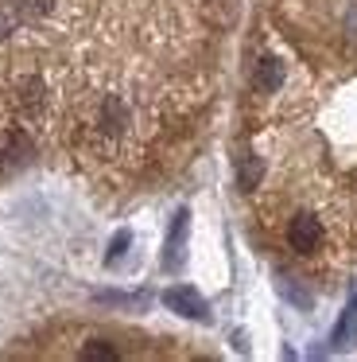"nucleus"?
Instances as JSON below:
<instances>
[{
  "label": "nucleus",
  "mask_w": 357,
  "mask_h": 362,
  "mask_svg": "<svg viewBox=\"0 0 357 362\" xmlns=\"http://www.w3.org/2000/svg\"><path fill=\"white\" fill-rule=\"evenodd\" d=\"M260 175H264V164H260V156H245V160H241V168H237V183H241L245 191L260 187Z\"/></svg>",
  "instance_id": "nucleus-6"
},
{
  "label": "nucleus",
  "mask_w": 357,
  "mask_h": 362,
  "mask_svg": "<svg viewBox=\"0 0 357 362\" xmlns=\"http://www.w3.org/2000/svg\"><path fill=\"white\" fill-rule=\"evenodd\" d=\"M186 218H190V214L186 211H178L175 214V222H171V234H167V269H175L178 261H183V238H186Z\"/></svg>",
  "instance_id": "nucleus-4"
},
{
  "label": "nucleus",
  "mask_w": 357,
  "mask_h": 362,
  "mask_svg": "<svg viewBox=\"0 0 357 362\" xmlns=\"http://www.w3.org/2000/svg\"><path fill=\"white\" fill-rule=\"evenodd\" d=\"M128 125V110H124L121 98H105V105H101V129L105 133H121V129Z\"/></svg>",
  "instance_id": "nucleus-5"
},
{
  "label": "nucleus",
  "mask_w": 357,
  "mask_h": 362,
  "mask_svg": "<svg viewBox=\"0 0 357 362\" xmlns=\"http://www.w3.org/2000/svg\"><path fill=\"white\" fill-rule=\"evenodd\" d=\"M82 358H85V362H113L116 351H113L109 343H90V346L82 351Z\"/></svg>",
  "instance_id": "nucleus-8"
},
{
  "label": "nucleus",
  "mask_w": 357,
  "mask_h": 362,
  "mask_svg": "<svg viewBox=\"0 0 357 362\" xmlns=\"http://www.w3.org/2000/svg\"><path fill=\"white\" fill-rule=\"evenodd\" d=\"M357 343V308H349L334 327V346H353Z\"/></svg>",
  "instance_id": "nucleus-7"
},
{
  "label": "nucleus",
  "mask_w": 357,
  "mask_h": 362,
  "mask_svg": "<svg viewBox=\"0 0 357 362\" xmlns=\"http://www.w3.org/2000/svg\"><path fill=\"white\" fill-rule=\"evenodd\" d=\"M279 82H284V66H279V59H260L253 71V86L260 90V94H276Z\"/></svg>",
  "instance_id": "nucleus-3"
},
{
  "label": "nucleus",
  "mask_w": 357,
  "mask_h": 362,
  "mask_svg": "<svg viewBox=\"0 0 357 362\" xmlns=\"http://www.w3.org/2000/svg\"><path fill=\"white\" fill-rule=\"evenodd\" d=\"M353 308H357V284H353Z\"/></svg>",
  "instance_id": "nucleus-10"
},
{
  "label": "nucleus",
  "mask_w": 357,
  "mask_h": 362,
  "mask_svg": "<svg viewBox=\"0 0 357 362\" xmlns=\"http://www.w3.org/2000/svg\"><path fill=\"white\" fill-rule=\"evenodd\" d=\"M124 250H128V230H121V234L113 238V245H109V265H116Z\"/></svg>",
  "instance_id": "nucleus-9"
},
{
  "label": "nucleus",
  "mask_w": 357,
  "mask_h": 362,
  "mask_svg": "<svg viewBox=\"0 0 357 362\" xmlns=\"http://www.w3.org/2000/svg\"><path fill=\"white\" fill-rule=\"evenodd\" d=\"M287 245L295 253H315L322 245V222L310 218V214H295L291 226H287Z\"/></svg>",
  "instance_id": "nucleus-1"
},
{
  "label": "nucleus",
  "mask_w": 357,
  "mask_h": 362,
  "mask_svg": "<svg viewBox=\"0 0 357 362\" xmlns=\"http://www.w3.org/2000/svg\"><path fill=\"white\" fill-rule=\"evenodd\" d=\"M163 304L171 308V312H178V315H186V320H210V312H206V300L198 296L194 288H167L163 292Z\"/></svg>",
  "instance_id": "nucleus-2"
}]
</instances>
